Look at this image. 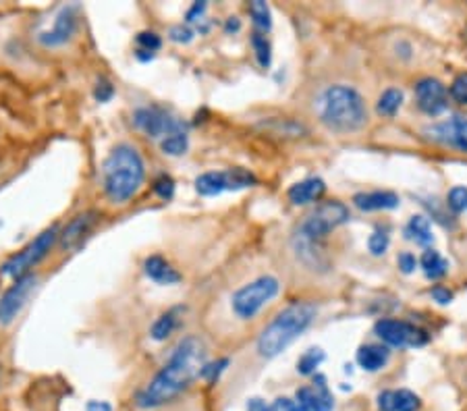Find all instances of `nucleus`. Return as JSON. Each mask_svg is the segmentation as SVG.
<instances>
[{"instance_id":"obj_16","label":"nucleus","mask_w":467,"mask_h":411,"mask_svg":"<svg viewBox=\"0 0 467 411\" xmlns=\"http://www.w3.org/2000/svg\"><path fill=\"white\" fill-rule=\"evenodd\" d=\"M293 248H296L297 258L304 262L307 268H312V271H327L328 268L327 253H324L322 243L316 241V239L301 235L297 231L296 237H293Z\"/></svg>"},{"instance_id":"obj_30","label":"nucleus","mask_w":467,"mask_h":411,"mask_svg":"<svg viewBox=\"0 0 467 411\" xmlns=\"http://www.w3.org/2000/svg\"><path fill=\"white\" fill-rule=\"evenodd\" d=\"M252 46L255 50V57H258V63L266 69V67H270V58H273V55H270V42L266 40V36L260 34V32H254L252 34Z\"/></svg>"},{"instance_id":"obj_8","label":"nucleus","mask_w":467,"mask_h":411,"mask_svg":"<svg viewBox=\"0 0 467 411\" xmlns=\"http://www.w3.org/2000/svg\"><path fill=\"white\" fill-rule=\"evenodd\" d=\"M252 185H255V177L245 169L216 170V173H204L195 179V191L200 196H218L223 191H239Z\"/></svg>"},{"instance_id":"obj_22","label":"nucleus","mask_w":467,"mask_h":411,"mask_svg":"<svg viewBox=\"0 0 467 411\" xmlns=\"http://www.w3.org/2000/svg\"><path fill=\"white\" fill-rule=\"evenodd\" d=\"M389 357L390 351L384 345H364L358 351V364L359 368H364L366 372H379L387 365Z\"/></svg>"},{"instance_id":"obj_4","label":"nucleus","mask_w":467,"mask_h":411,"mask_svg":"<svg viewBox=\"0 0 467 411\" xmlns=\"http://www.w3.org/2000/svg\"><path fill=\"white\" fill-rule=\"evenodd\" d=\"M316 305L307 302L293 303L264 328L258 339V354L262 357H275L283 354L297 336L314 323Z\"/></svg>"},{"instance_id":"obj_15","label":"nucleus","mask_w":467,"mask_h":411,"mask_svg":"<svg viewBox=\"0 0 467 411\" xmlns=\"http://www.w3.org/2000/svg\"><path fill=\"white\" fill-rule=\"evenodd\" d=\"M426 136L439 141L442 146L462 149V152H467V121L462 117L451 118L447 123H439L432 125L426 129Z\"/></svg>"},{"instance_id":"obj_33","label":"nucleus","mask_w":467,"mask_h":411,"mask_svg":"<svg viewBox=\"0 0 467 411\" xmlns=\"http://www.w3.org/2000/svg\"><path fill=\"white\" fill-rule=\"evenodd\" d=\"M161 46H162V42L158 34H154V32L138 34V50H144V52H150V55H154V52Z\"/></svg>"},{"instance_id":"obj_6","label":"nucleus","mask_w":467,"mask_h":411,"mask_svg":"<svg viewBox=\"0 0 467 411\" xmlns=\"http://www.w3.org/2000/svg\"><path fill=\"white\" fill-rule=\"evenodd\" d=\"M281 283L275 276H260L250 285L241 287L235 295H233V312L237 313L241 320H250L258 313L270 299H275Z\"/></svg>"},{"instance_id":"obj_37","label":"nucleus","mask_w":467,"mask_h":411,"mask_svg":"<svg viewBox=\"0 0 467 411\" xmlns=\"http://www.w3.org/2000/svg\"><path fill=\"white\" fill-rule=\"evenodd\" d=\"M169 36H171L172 42L187 44V42L193 40V29L187 27V26H175V27H171Z\"/></svg>"},{"instance_id":"obj_12","label":"nucleus","mask_w":467,"mask_h":411,"mask_svg":"<svg viewBox=\"0 0 467 411\" xmlns=\"http://www.w3.org/2000/svg\"><path fill=\"white\" fill-rule=\"evenodd\" d=\"M416 100L424 115L439 117L449 107V92L439 79L426 77L416 84Z\"/></svg>"},{"instance_id":"obj_14","label":"nucleus","mask_w":467,"mask_h":411,"mask_svg":"<svg viewBox=\"0 0 467 411\" xmlns=\"http://www.w3.org/2000/svg\"><path fill=\"white\" fill-rule=\"evenodd\" d=\"M75 32H78V9L75 6H65L55 21V27L48 29V32H42L37 40H40L42 46L57 48L69 42Z\"/></svg>"},{"instance_id":"obj_39","label":"nucleus","mask_w":467,"mask_h":411,"mask_svg":"<svg viewBox=\"0 0 467 411\" xmlns=\"http://www.w3.org/2000/svg\"><path fill=\"white\" fill-rule=\"evenodd\" d=\"M397 264H399V268H401L405 274H411L413 271H416L418 260H416V256H413V253L405 252V253H401V256L397 258Z\"/></svg>"},{"instance_id":"obj_20","label":"nucleus","mask_w":467,"mask_h":411,"mask_svg":"<svg viewBox=\"0 0 467 411\" xmlns=\"http://www.w3.org/2000/svg\"><path fill=\"white\" fill-rule=\"evenodd\" d=\"M353 204L364 212L393 211V208L399 206V198L393 191H370V193H358V196L353 198Z\"/></svg>"},{"instance_id":"obj_27","label":"nucleus","mask_w":467,"mask_h":411,"mask_svg":"<svg viewBox=\"0 0 467 411\" xmlns=\"http://www.w3.org/2000/svg\"><path fill=\"white\" fill-rule=\"evenodd\" d=\"M161 148L164 154L169 156H181L187 152L190 148V139H187V131H179V133H171V136L162 138Z\"/></svg>"},{"instance_id":"obj_9","label":"nucleus","mask_w":467,"mask_h":411,"mask_svg":"<svg viewBox=\"0 0 467 411\" xmlns=\"http://www.w3.org/2000/svg\"><path fill=\"white\" fill-rule=\"evenodd\" d=\"M133 123L140 131H144L150 138H167L171 133L185 131L187 127L171 115L169 110L161 107H144L138 108L133 115Z\"/></svg>"},{"instance_id":"obj_23","label":"nucleus","mask_w":467,"mask_h":411,"mask_svg":"<svg viewBox=\"0 0 467 411\" xmlns=\"http://www.w3.org/2000/svg\"><path fill=\"white\" fill-rule=\"evenodd\" d=\"M420 264H421V268H424V274L431 281H439L449 272V262L444 260L436 250H426L424 253H421Z\"/></svg>"},{"instance_id":"obj_42","label":"nucleus","mask_w":467,"mask_h":411,"mask_svg":"<svg viewBox=\"0 0 467 411\" xmlns=\"http://www.w3.org/2000/svg\"><path fill=\"white\" fill-rule=\"evenodd\" d=\"M204 11H206V3H195L190 9V13H187V21H190V24H195V21L204 15Z\"/></svg>"},{"instance_id":"obj_7","label":"nucleus","mask_w":467,"mask_h":411,"mask_svg":"<svg viewBox=\"0 0 467 411\" xmlns=\"http://www.w3.org/2000/svg\"><path fill=\"white\" fill-rule=\"evenodd\" d=\"M349 221V208L341 201H322L314 211L306 216V221L299 224V233L322 241L328 233L341 227Z\"/></svg>"},{"instance_id":"obj_31","label":"nucleus","mask_w":467,"mask_h":411,"mask_svg":"<svg viewBox=\"0 0 467 411\" xmlns=\"http://www.w3.org/2000/svg\"><path fill=\"white\" fill-rule=\"evenodd\" d=\"M447 206L455 214L467 211V187H453L447 196Z\"/></svg>"},{"instance_id":"obj_44","label":"nucleus","mask_w":467,"mask_h":411,"mask_svg":"<svg viewBox=\"0 0 467 411\" xmlns=\"http://www.w3.org/2000/svg\"><path fill=\"white\" fill-rule=\"evenodd\" d=\"M247 411H270V407L262 399H252L247 403Z\"/></svg>"},{"instance_id":"obj_46","label":"nucleus","mask_w":467,"mask_h":411,"mask_svg":"<svg viewBox=\"0 0 467 411\" xmlns=\"http://www.w3.org/2000/svg\"><path fill=\"white\" fill-rule=\"evenodd\" d=\"M0 383H3V365H0Z\"/></svg>"},{"instance_id":"obj_32","label":"nucleus","mask_w":467,"mask_h":411,"mask_svg":"<svg viewBox=\"0 0 467 411\" xmlns=\"http://www.w3.org/2000/svg\"><path fill=\"white\" fill-rule=\"evenodd\" d=\"M449 94L455 102L465 104L467 107V73L457 75V77L453 79V84H451V87H449Z\"/></svg>"},{"instance_id":"obj_43","label":"nucleus","mask_w":467,"mask_h":411,"mask_svg":"<svg viewBox=\"0 0 467 411\" xmlns=\"http://www.w3.org/2000/svg\"><path fill=\"white\" fill-rule=\"evenodd\" d=\"M88 411H112V406L107 401H89Z\"/></svg>"},{"instance_id":"obj_35","label":"nucleus","mask_w":467,"mask_h":411,"mask_svg":"<svg viewBox=\"0 0 467 411\" xmlns=\"http://www.w3.org/2000/svg\"><path fill=\"white\" fill-rule=\"evenodd\" d=\"M389 235L384 231H374L372 237L368 239V248L374 253V256H382L384 252L389 250Z\"/></svg>"},{"instance_id":"obj_17","label":"nucleus","mask_w":467,"mask_h":411,"mask_svg":"<svg viewBox=\"0 0 467 411\" xmlns=\"http://www.w3.org/2000/svg\"><path fill=\"white\" fill-rule=\"evenodd\" d=\"M98 214L96 212H84V214H78L75 219L67 224L63 233H58V243L60 248L69 250L73 245H78L81 239H84L92 227L96 224Z\"/></svg>"},{"instance_id":"obj_21","label":"nucleus","mask_w":467,"mask_h":411,"mask_svg":"<svg viewBox=\"0 0 467 411\" xmlns=\"http://www.w3.org/2000/svg\"><path fill=\"white\" fill-rule=\"evenodd\" d=\"M144 272L148 274V279H152L158 285H177L181 281V274L161 256H150L144 262Z\"/></svg>"},{"instance_id":"obj_38","label":"nucleus","mask_w":467,"mask_h":411,"mask_svg":"<svg viewBox=\"0 0 467 411\" xmlns=\"http://www.w3.org/2000/svg\"><path fill=\"white\" fill-rule=\"evenodd\" d=\"M94 96H96L98 102H109L112 96H115V87L110 86V81L100 79V81H98L96 89H94Z\"/></svg>"},{"instance_id":"obj_25","label":"nucleus","mask_w":467,"mask_h":411,"mask_svg":"<svg viewBox=\"0 0 467 411\" xmlns=\"http://www.w3.org/2000/svg\"><path fill=\"white\" fill-rule=\"evenodd\" d=\"M179 316H181V308L169 310L167 313H162V316L158 318L154 326H152V339L154 341H167L169 336L175 333V328L179 326Z\"/></svg>"},{"instance_id":"obj_11","label":"nucleus","mask_w":467,"mask_h":411,"mask_svg":"<svg viewBox=\"0 0 467 411\" xmlns=\"http://www.w3.org/2000/svg\"><path fill=\"white\" fill-rule=\"evenodd\" d=\"M36 283V274L21 276V279L15 281V285L0 297V324H11L13 320L17 318V313L24 310L27 297L32 295Z\"/></svg>"},{"instance_id":"obj_29","label":"nucleus","mask_w":467,"mask_h":411,"mask_svg":"<svg viewBox=\"0 0 467 411\" xmlns=\"http://www.w3.org/2000/svg\"><path fill=\"white\" fill-rule=\"evenodd\" d=\"M250 15H252L255 27L264 29V32H268V29L273 27V15H270L268 5L262 3V0H255V3L250 5Z\"/></svg>"},{"instance_id":"obj_13","label":"nucleus","mask_w":467,"mask_h":411,"mask_svg":"<svg viewBox=\"0 0 467 411\" xmlns=\"http://www.w3.org/2000/svg\"><path fill=\"white\" fill-rule=\"evenodd\" d=\"M296 403L299 411H333L335 401L328 391L327 378L316 376L312 386L299 388L296 395Z\"/></svg>"},{"instance_id":"obj_26","label":"nucleus","mask_w":467,"mask_h":411,"mask_svg":"<svg viewBox=\"0 0 467 411\" xmlns=\"http://www.w3.org/2000/svg\"><path fill=\"white\" fill-rule=\"evenodd\" d=\"M401 104H403V92L397 87H390L379 98L376 110H379V115L382 117H395L397 110L401 108Z\"/></svg>"},{"instance_id":"obj_34","label":"nucleus","mask_w":467,"mask_h":411,"mask_svg":"<svg viewBox=\"0 0 467 411\" xmlns=\"http://www.w3.org/2000/svg\"><path fill=\"white\" fill-rule=\"evenodd\" d=\"M229 365V360H218V362H206L204 368H202L200 376L208 380V383H216L218 376L224 372V368Z\"/></svg>"},{"instance_id":"obj_1","label":"nucleus","mask_w":467,"mask_h":411,"mask_svg":"<svg viewBox=\"0 0 467 411\" xmlns=\"http://www.w3.org/2000/svg\"><path fill=\"white\" fill-rule=\"evenodd\" d=\"M206 365V347L198 336H185L172 349L162 370L141 388L135 397V406L141 409H156L177 399L181 393L192 386L195 378H200L202 368Z\"/></svg>"},{"instance_id":"obj_28","label":"nucleus","mask_w":467,"mask_h":411,"mask_svg":"<svg viewBox=\"0 0 467 411\" xmlns=\"http://www.w3.org/2000/svg\"><path fill=\"white\" fill-rule=\"evenodd\" d=\"M324 362V351L318 347H312L307 349L304 355L299 357L297 362V372L304 374V376H310V374L316 372V368Z\"/></svg>"},{"instance_id":"obj_3","label":"nucleus","mask_w":467,"mask_h":411,"mask_svg":"<svg viewBox=\"0 0 467 411\" xmlns=\"http://www.w3.org/2000/svg\"><path fill=\"white\" fill-rule=\"evenodd\" d=\"M320 121L337 133L358 131L368 121L366 102L349 86H330L316 102Z\"/></svg>"},{"instance_id":"obj_5","label":"nucleus","mask_w":467,"mask_h":411,"mask_svg":"<svg viewBox=\"0 0 467 411\" xmlns=\"http://www.w3.org/2000/svg\"><path fill=\"white\" fill-rule=\"evenodd\" d=\"M57 241H58V227L57 224H52V227L42 231V233L37 235L32 243H27L19 253H15L11 260H6L3 266V272L6 276H13L15 281L21 279V276L32 274L34 268L48 256V252L55 248Z\"/></svg>"},{"instance_id":"obj_18","label":"nucleus","mask_w":467,"mask_h":411,"mask_svg":"<svg viewBox=\"0 0 467 411\" xmlns=\"http://www.w3.org/2000/svg\"><path fill=\"white\" fill-rule=\"evenodd\" d=\"M421 401L416 393L411 391H384L379 395V409L380 411H418Z\"/></svg>"},{"instance_id":"obj_2","label":"nucleus","mask_w":467,"mask_h":411,"mask_svg":"<svg viewBox=\"0 0 467 411\" xmlns=\"http://www.w3.org/2000/svg\"><path fill=\"white\" fill-rule=\"evenodd\" d=\"M144 177V160L130 144H119L102 164V190L115 204L130 201L140 191Z\"/></svg>"},{"instance_id":"obj_36","label":"nucleus","mask_w":467,"mask_h":411,"mask_svg":"<svg viewBox=\"0 0 467 411\" xmlns=\"http://www.w3.org/2000/svg\"><path fill=\"white\" fill-rule=\"evenodd\" d=\"M154 191L158 198L162 200H171L172 193H175V181L169 175H161L154 181Z\"/></svg>"},{"instance_id":"obj_19","label":"nucleus","mask_w":467,"mask_h":411,"mask_svg":"<svg viewBox=\"0 0 467 411\" xmlns=\"http://www.w3.org/2000/svg\"><path fill=\"white\" fill-rule=\"evenodd\" d=\"M324 191H327V183L320 177H312L293 185L289 190V200L296 206H306L312 204V201H318L324 196Z\"/></svg>"},{"instance_id":"obj_40","label":"nucleus","mask_w":467,"mask_h":411,"mask_svg":"<svg viewBox=\"0 0 467 411\" xmlns=\"http://www.w3.org/2000/svg\"><path fill=\"white\" fill-rule=\"evenodd\" d=\"M431 295L434 297V302H439L441 305H447V303L453 302V293H451V291L447 287H442V285H436L431 291Z\"/></svg>"},{"instance_id":"obj_24","label":"nucleus","mask_w":467,"mask_h":411,"mask_svg":"<svg viewBox=\"0 0 467 411\" xmlns=\"http://www.w3.org/2000/svg\"><path fill=\"white\" fill-rule=\"evenodd\" d=\"M405 235H408V239H411V241H416L418 245H431L434 241L431 221L420 214L411 216L408 229H405Z\"/></svg>"},{"instance_id":"obj_41","label":"nucleus","mask_w":467,"mask_h":411,"mask_svg":"<svg viewBox=\"0 0 467 411\" xmlns=\"http://www.w3.org/2000/svg\"><path fill=\"white\" fill-rule=\"evenodd\" d=\"M270 411H299V409H297L296 399L283 397V399H276L273 403V407H270Z\"/></svg>"},{"instance_id":"obj_45","label":"nucleus","mask_w":467,"mask_h":411,"mask_svg":"<svg viewBox=\"0 0 467 411\" xmlns=\"http://www.w3.org/2000/svg\"><path fill=\"white\" fill-rule=\"evenodd\" d=\"M239 27H241V24H239L237 17H231V19L227 21V32H237Z\"/></svg>"},{"instance_id":"obj_10","label":"nucleus","mask_w":467,"mask_h":411,"mask_svg":"<svg viewBox=\"0 0 467 411\" xmlns=\"http://www.w3.org/2000/svg\"><path fill=\"white\" fill-rule=\"evenodd\" d=\"M376 334L390 347H421L428 343V333L416 324L403 320H380L376 324Z\"/></svg>"}]
</instances>
